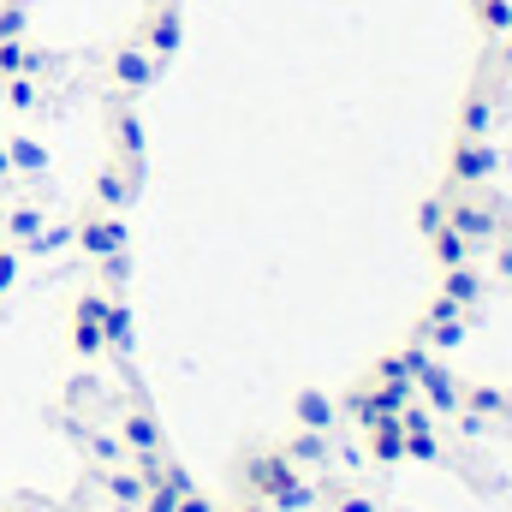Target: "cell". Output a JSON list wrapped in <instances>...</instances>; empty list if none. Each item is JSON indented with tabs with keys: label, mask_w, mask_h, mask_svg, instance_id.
<instances>
[{
	"label": "cell",
	"mask_w": 512,
	"mask_h": 512,
	"mask_svg": "<svg viewBox=\"0 0 512 512\" xmlns=\"http://www.w3.org/2000/svg\"><path fill=\"white\" fill-rule=\"evenodd\" d=\"M507 155L495 149V137H453L447 143V185L441 191H489L501 179Z\"/></svg>",
	"instance_id": "1"
},
{
	"label": "cell",
	"mask_w": 512,
	"mask_h": 512,
	"mask_svg": "<svg viewBox=\"0 0 512 512\" xmlns=\"http://www.w3.org/2000/svg\"><path fill=\"white\" fill-rule=\"evenodd\" d=\"M155 78H161V66H155V54H149L137 36H120V42L108 48V84H114V96H120V102L149 96V90H155Z\"/></svg>",
	"instance_id": "2"
},
{
	"label": "cell",
	"mask_w": 512,
	"mask_h": 512,
	"mask_svg": "<svg viewBox=\"0 0 512 512\" xmlns=\"http://www.w3.org/2000/svg\"><path fill=\"white\" fill-rule=\"evenodd\" d=\"M72 245L78 256H90V262H108V256H126L131 233H126V215H114V209H84L78 221H72Z\"/></svg>",
	"instance_id": "3"
},
{
	"label": "cell",
	"mask_w": 512,
	"mask_h": 512,
	"mask_svg": "<svg viewBox=\"0 0 512 512\" xmlns=\"http://www.w3.org/2000/svg\"><path fill=\"white\" fill-rule=\"evenodd\" d=\"M447 227L453 233H465L477 251L489 245V239H501V203L495 197H483V191H447Z\"/></svg>",
	"instance_id": "4"
},
{
	"label": "cell",
	"mask_w": 512,
	"mask_h": 512,
	"mask_svg": "<svg viewBox=\"0 0 512 512\" xmlns=\"http://www.w3.org/2000/svg\"><path fill=\"white\" fill-rule=\"evenodd\" d=\"M465 334H471V310H459V304H447V298L435 292V298L423 304V316H417V334H411V340H417V346H429V352L441 358V352H459V346H465Z\"/></svg>",
	"instance_id": "5"
},
{
	"label": "cell",
	"mask_w": 512,
	"mask_h": 512,
	"mask_svg": "<svg viewBox=\"0 0 512 512\" xmlns=\"http://www.w3.org/2000/svg\"><path fill=\"white\" fill-rule=\"evenodd\" d=\"M137 42L155 54V66L167 72V60L179 54V42H185V12H179V0H149L143 6V24H137Z\"/></svg>",
	"instance_id": "6"
},
{
	"label": "cell",
	"mask_w": 512,
	"mask_h": 512,
	"mask_svg": "<svg viewBox=\"0 0 512 512\" xmlns=\"http://www.w3.org/2000/svg\"><path fill=\"white\" fill-rule=\"evenodd\" d=\"M108 286H90V292H78V304H72V322H66V340H72V352L78 358H108V346H102V310H108Z\"/></svg>",
	"instance_id": "7"
},
{
	"label": "cell",
	"mask_w": 512,
	"mask_h": 512,
	"mask_svg": "<svg viewBox=\"0 0 512 512\" xmlns=\"http://www.w3.org/2000/svg\"><path fill=\"white\" fill-rule=\"evenodd\" d=\"M239 477H245V495H251V501H274V495L298 477V465H292L280 447H262V453H245Z\"/></svg>",
	"instance_id": "8"
},
{
	"label": "cell",
	"mask_w": 512,
	"mask_h": 512,
	"mask_svg": "<svg viewBox=\"0 0 512 512\" xmlns=\"http://www.w3.org/2000/svg\"><path fill=\"white\" fill-rule=\"evenodd\" d=\"M108 143H114V161H126V167L149 161V131L131 102H108Z\"/></svg>",
	"instance_id": "9"
},
{
	"label": "cell",
	"mask_w": 512,
	"mask_h": 512,
	"mask_svg": "<svg viewBox=\"0 0 512 512\" xmlns=\"http://www.w3.org/2000/svg\"><path fill=\"white\" fill-rule=\"evenodd\" d=\"M417 399H423L435 417H459V405H465V382H459L441 358H429V364L417 370Z\"/></svg>",
	"instance_id": "10"
},
{
	"label": "cell",
	"mask_w": 512,
	"mask_h": 512,
	"mask_svg": "<svg viewBox=\"0 0 512 512\" xmlns=\"http://www.w3.org/2000/svg\"><path fill=\"white\" fill-rule=\"evenodd\" d=\"M495 120H501V102L489 84H471L459 114H453V137H495Z\"/></svg>",
	"instance_id": "11"
},
{
	"label": "cell",
	"mask_w": 512,
	"mask_h": 512,
	"mask_svg": "<svg viewBox=\"0 0 512 512\" xmlns=\"http://www.w3.org/2000/svg\"><path fill=\"white\" fill-rule=\"evenodd\" d=\"M131 197H137V167H126V161H108V167H96V179H90V203H96V209H114V215H126Z\"/></svg>",
	"instance_id": "12"
},
{
	"label": "cell",
	"mask_w": 512,
	"mask_h": 512,
	"mask_svg": "<svg viewBox=\"0 0 512 512\" xmlns=\"http://www.w3.org/2000/svg\"><path fill=\"white\" fill-rule=\"evenodd\" d=\"M292 423L298 429H316V435H334L340 429V399L328 387H298L292 393Z\"/></svg>",
	"instance_id": "13"
},
{
	"label": "cell",
	"mask_w": 512,
	"mask_h": 512,
	"mask_svg": "<svg viewBox=\"0 0 512 512\" xmlns=\"http://www.w3.org/2000/svg\"><path fill=\"white\" fill-rule=\"evenodd\" d=\"M114 435L126 441V453H167V435H161V423H155V411L149 405H126L120 411V423H114Z\"/></svg>",
	"instance_id": "14"
},
{
	"label": "cell",
	"mask_w": 512,
	"mask_h": 512,
	"mask_svg": "<svg viewBox=\"0 0 512 512\" xmlns=\"http://www.w3.org/2000/svg\"><path fill=\"white\" fill-rule=\"evenodd\" d=\"M435 292H441L447 304H459V310H477V304L489 298V274H483L477 262H459V268H441Z\"/></svg>",
	"instance_id": "15"
},
{
	"label": "cell",
	"mask_w": 512,
	"mask_h": 512,
	"mask_svg": "<svg viewBox=\"0 0 512 512\" xmlns=\"http://www.w3.org/2000/svg\"><path fill=\"white\" fill-rule=\"evenodd\" d=\"M429 358H435L429 346H417V340H405V346H387L382 358L370 364V376H376V382H399V387H417V370H423Z\"/></svg>",
	"instance_id": "16"
},
{
	"label": "cell",
	"mask_w": 512,
	"mask_h": 512,
	"mask_svg": "<svg viewBox=\"0 0 512 512\" xmlns=\"http://www.w3.org/2000/svg\"><path fill=\"white\" fill-rule=\"evenodd\" d=\"M42 227H48V209H42V203H30V197H18V203L0 215V239H6V245H18V251H30V245L42 239Z\"/></svg>",
	"instance_id": "17"
},
{
	"label": "cell",
	"mask_w": 512,
	"mask_h": 512,
	"mask_svg": "<svg viewBox=\"0 0 512 512\" xmlns=\"http://www.w3.org/2000/svg\"><path fill=\"white\" fill-rule=\"evenodd\" d=\"M102 346H108L114 358H131V352H137V322H131V304L120 292H114L108 310H102Z\"/></svg>",
	"instance_id": "18"
},
{
	"label": "cell",
	"mask_w": 512,
	"mask_h": 512,
	"mask_svg": "<svg viewBox=\"0 0 512 512\" xmlns=\"http://www.w3.org/2000/svg\"><path fill=\"white\" fill-rule=\"evenodd\" d=\"M6 161H12V179H48L54 173V155L36 137H24V131L6 137Z\"/></svg>",
	"instance_id": "19"
},
{
	"label": "cell",
	"mask_w": 512,
	"mask_h": 512,
	"mask_svg": "<svg viewBox=\"0 0 512 512\" xmlns=\"http://www.w3.org/2000/svg\"><path fill=\"white\" fill-rule=\"evenodd\" d=\"M280 453H286L298 471H322V465L334 459V441H328V435H316V429H292V435L280 441Z\"/></svg>",
	"instance_id": "20"
},
{
	"label": "cell",
	"mask_w": 512,
	"mask_h": 512,
	"mask_svg": "<svg viewBox=\"0 0 512 512\" xmlns=\"http://www.w3.org/2000/svg\"><path fill=\"white\" fill-rule=\"evenodd\" d=\"M364 459H370V465H405V429H399L393 417L364 429Z\"/></svg>",
	"instance_id": "21"
},
{
	"label": "cell",
	"mask_w": 512,
	"mask_h": 512,
	"mask_svg": "<svg viewBox=\"0 0 512 512\" xmlns=\"http://www.w3.org/2000/svg\"><path fill=\"white\" fill-rule=\"evenodd\" d=\"M465 417H477V423H489V417H507L512 411V393L507 387H489V382H465V405H459Z\"/></svg>",
	"instance_id": "22"
},
{
	"label": "cell",
	"mask_w": 512,
	"mask_h": 512,
	"mask_svg": "<svg viewBox=\"0 0 512 512\" xmlns=\"http://www.w3.org/2000/svg\"><path fill=\"white\" fill-rule=\"evenodd\" d=\"M471 6V24L501 48V42H512V0H465Z\"/></svg>",
	"instance_id": "23"
},
{
	"label": "cell",
	"mask_w": 512,
	"mask_h": 512,
	"mask_svg": "<svg viewBox=\"0 0 512 512\" xmlns=\"http://www.w3.org/2000/svg\"><path fill=\"white\" fill-rule=\"evenodd\" d=\"M102 489H108V501H120V507H137L143 501V471L131 465V459H120V465H102Z\"/></svg>",
	"instance_id": "24"
},
{
	"label": "cell",
	"mask_w": 512,
	"mask_h": 512,
	"mask_svg": "<svg viewBox=\"0 0 512 512\" xmlns=\"http://www.w3.org/2000/svg\"><path fill=\"white\" fill-rule=\"evenodd\" d=\"M429 256H435V268H459V262H477V245L441 221V227L429 233Z\"/></svg>",
	"instance_id": "25"
},
{
	"label": "cell",
	"mask_w": 512,
	"mask_h": 512,
	"mask_svg": "<svg viewBox=\"0 0 512 512\" xmlns=\"http://www.w3.org/2000/svg\"><path fill=\"white\" fill-rule=\"evenodd\" d=\"M0 102L12 114H36L42 108V78H0Z\"/></svg>",
	"instance_id": "26"
},
{
	"label": "cell",
	"mask_w": 512,
	"mask_h": 512,
	"mask_svg": "<svg viewBox=\"0 0 512 512\" xmlns=\"http://www.w3.org/2000/svg\"><path fill=\"white\" fill-rule=\"evenodd\" d=\"M316 512H382V501L370 489H322V507Z\"/></svg>",
	"instance_id": "27"
},
{
	"label": "cell",
	"mask_w": 512,
	"mask_h": 512,
	"mask_svg": "<svg viewBox=\"0 0 512 512\" xmlns=\"http://www.w3.org/2000/svg\"><path fill=\"white\" fill-rule=\"evenodd\" d=\"M30 36V0H0V42Z\"/></svg>",
	"instance_id": "28"
},
{
	"label": "cell",
	"mask_w": 512,
	"mask_h": 512,
	"mask_svg": "<svg viewBox=\"0 0 512 512\" xmlns=\"http://www.w3.org/2000/svg\"><path fill=\"white\" fill-rule=\"evenodd\" d=\"M435 459H441V435H435V429L405 435V465H435Z\"/></svg>",
	"instance_id": "29"
},
{
	"label": "cell",
	"mask_w": 512,
	"mask_h": 512,
	"mask_svg": "<svg viewBox=\"0 0 512 512\" xmlns=\"http://www.w3.org/2000/svg\"><path fill=\"white\" fill-rule=\"evenodd\" d=\"M18 280H24V251L0 239V298H6V292H12Z\"/></svg>",
	"instance_id": "30"
},
{
	"label": "cell",
	"mask_w": 512,
	"mask_h": 512,
	"mask_svg": "<svg viewBox=\"0 0 512 512\" xmlns=\"http://www.w3.org/2000/svg\"><path fill=\"white\" fill-rule=\"evenodd\" d=\"M441 221H447V191H435V197H423V203H417V233H423V239H429Z\"/></svg>",
	"instance_id": "31"
},
{
	"label": "cell",
	"mask_w": 512,
	"mask_h": 512,
	"mask_svg": "<svg viewBox=\"0 0 512 512\" xmlns=\"http://www.w3.org/2000/svg\"><path fill=\"white\" fill-rule=\"evenodd\" d=\"M90 459H96V465H120V459H131V453H126L120 435H96V441H90Z\"/></svg>",
	"instance_id": "32"
},
{
	"label": "cell",
	"mask_w": 512,
	"mask_h": 512,
	"mask_svg": "<svg viewBox=\"0 0 512 512\" xmlns=\"http://www.w3.org/2000/svg\"><path fill=\"white\" fill-rule=\"evenodd\" d=\"M209 507H215V501H209L203 489H185V495H179V507H173V512H209Z\"/></svg>",
	"instance_id": "33"
},
{
	"label": "cell",
	"mask_w": 512,
	"mask_h": 512,
	"mask_svg": "<svg viewBox=\"0 0 512 512\" xmlns=\"http://www.w3.org/2000/svg\"><path fill=\"white\" fill-rule=\"evenodd\" d=\"M233 507H239V512H274L268 501H251V495H245V501H233Z\"/></svg>",
	"instance_id": "34"
},
{
	"label": "cell",
	"mask_w": 512,
	"mask_h": 512,
	"mask_svg": "<svg viewBox=\"0 0 512 512\" xmlns=\"http://www.w3.org/2000/svg\"><path fill=\"white\" fill-rule=\"evenodd\" d=\"M12 179V161H6V137H0V185Z\"/></svg>",
	"instance_id": "35"
},
{
	"label": "cell",
	"mask_w": 512,
	"mask_h": 512,
	"mask_svg": "<svg viewBox=\"0 0 512 512\" xmlns=\"http://www.w3.org/2000/svg\"><path fill=\"white\" fill-rule=\"evenodd\" d=\"M209 512H239V507H209Z\"/></svg>",
	"instance_id": "36"
}]
</instances>
